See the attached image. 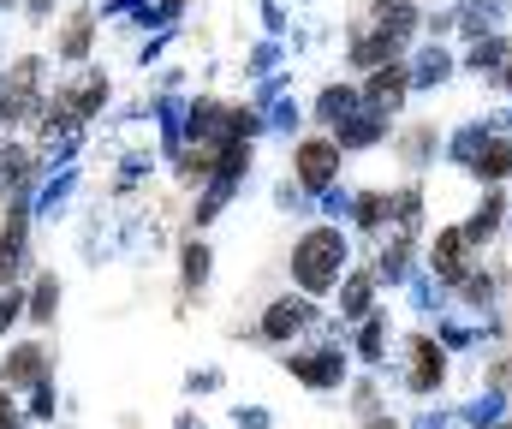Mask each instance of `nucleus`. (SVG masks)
<instances>
[{"instance_id": "f257e3e1", "label": "nucleus", "mask_w": 512, "mask_h": 429, "mask_svg": "<svg viewBox=\"0 0 512 429\" xmlns=\"http://www.w3.org/2000/svg\"><path fill=\"white\" fill-rule=\"evenodd\" d=\"M48 54H36V48H24V54H12L6 60V78H0V126L6 132H30L36 126V114L48 108Z\"/></svg>"}, {"instance_id": "f03ea898", "label": "nucleus", "mask_w": 512, "mask_h": 429, "mask_svg": "<svg viewBox=\"0 0 512 429\" xmlns=\"http://www.w3.org/2000/svg\"><path fill=\"white\" fill-rule=\"evenodd\" d=\"M340 269H346V233H340V227H310V233L292 245V281H298L304 298L334 292Z\"/></svg>"}, {"instance_id": "7ed1b4c3", "label": "nucleus", "mask_w": 512, "mask_h": 429, "mask_svg": "<svg viewBox=\"0 0 512 429\" xmlns=\"http://www.w3.org/2000/svg\"><path fill=\"white\" fill-rule=\"evenodd\" d=\"M42 382H54V346H48L42 334L12 340V346H6V358H0V388L24 394V388H42Z\"/></svg>"}, {"instance_id": "20e7f679", "label": "nucleus", "mask_w": 512, "mask_h": 429, "mask_svg": "<svg viewBox=\"0 0 512 429\" xmlns=\"http://www.w3.org/2000/svg\"><path fill=\"white\" fill-rule=\"evenodd\" d=\"M292 179L304 191H328L340 179V138H298L292 143Z\"/></svg>"}, {"instance_id": "39448f33", "label": "nucleus", "mask_w": 512, "mask_h": 429, "mask_svg": "<svg viewBox=\"0 0 512 429\" xmlns=\"http://www.w3.org/2000/svg\"><path fill=\"white\" fill-rule=\"evenodd\" d=\"M310 328H316V298H304V292H298V298H292V292L274 298V304L262 310V322H256V334L274 340V346H286L292 334H310Z\"/></svg>"}, {"instance_id": "423d86ee", "label": "nucleus", "mask_w": 512, "mask_h": 429, "mask_svg": "<svg viewBox=\"0 0 512 429\" xmlns=\"http://www.w3.org/2000/svg\"><path fill=\"white\" fill-rule=\"evenodd\" d=\"M90 48H96V6H84V0H78V6L54 24V54L78 66V60H90Z\"/></svg>"}, {"instance_id": "0eeeda50", "label": "nucleus", "mask_w": 512, "mask_h": 429, "mask_svg": "<svg viewBox=\"0 0 512 429\" xmlns=\"http://www.w3.org/2000/svg\"><path fill=\"white\" fill-rule=\"evenodd\" d=\"M108 90H114V84H108V72H84V78L60 84L54 96H60V108H66V114H72V120L84 126V120H96V114L108 108Z\"/></svg>"}, {"instance_id": "6e6552de", "label": "nucleus", "mask_w": 512, "mask_h": 429, "mask_svg": "<svg viewBox=\"0 0 512 429\" xmlns=\"http://www.w3.org/2000/svg\"><path fill=\"white\" fill-rule=\"evenodd\" d=\"M286 370H292L304 388H340L346 358H340L334 346H322V352H286Z\"/></svg>"}, {"instance_id": "1a4fd4ad", "label": "nucleus", "mask_w": 512, "mask_h": 429, "mask_svg": "<svg viewBox=\"0 0 512 429\" xmlns=\"http://www.w3.org/2000/svg\"><path fill=\"white\" fill-rule=\"evenodd\" d=\"M441 376H447L441 346H435L429 334H417V340H411V376H405V382H411L417 394H429V388H441Z\"/></svg>"}, {"instance_id": "9d476101", "label": "nucleus", "mask_w": 512, "mask_h": 429, "mask_svg": "<svg viewBox=\"0 0 512 429\" xmlns=\"http://www.w3.org/2000/svg\"><path fill=\"white\" fill-rule=\"evenodd\" d=\"M30 328H54V316H60V275H36L30 281Z\"/></svg>"}, {"instance_id": "9b49d317", "label": "nucleus", "mask_w": 512, "mask_h": 429, "mask_svg": "<svg viewBox=\"0 0 512 429\" xmlns=\"http://www.w3.org/2000/svg\"><path fill=\"white\" fill-rule=\"evenodd\" d=\"M405 84H411L405 66L387 60L382 72H370V90H364V96H370V108H399V102H405Z\"/></svg>"}, {"instance_id": "f8f14e48", "label": "nucleus", "mask_w": 512, "mask_h": 429, "mask_svg": "<svg viewBox=\"0 0 512 429\" xmlns=\"http://www.w3.org/2000/svg\"><path fill=\"white\" fill-rule=\"evenodd\" d=\"M411 24H417L411 0H376V30H382L387 42H405V36H411Z\"/></svg>"}, {"instance_id": "ddd939ff", "label": "nucleus", "mask_w": 512, "mask_h": 429, "mask_svg": "<svg viewBox=\"0 0 512 429\" xmlns=\"http://www.w3.org/2000/svg\"><path fill=\"white\" fill-rule=\"evenodd\" d=\"M179 269H185V292H203V281H209V245L191 239L185 257H179Z\"/></svg>"}, {"instance_id": "4468645a", "label": "nucleus", "mask_w": 512, "mask_h": 429, "mask_svg": "<svg viewBox=\"0 0 512 429\" xmlns=\"http://www.w3.org/2000/svg\"><path fill=\"white\" fill-rule=\"evenodd\" d=\"M370 298H376V275H364V269H358V275L346 281V298H340V316H364V310H370Z\"/></svg>"}, {"instance_id": "2eb2a0df", "label": "nucleus", "mask_w": 512, "mask_h": 429, "mask_svg": "<svg viewBox=\"0 0 512 429\" xmlns=\"http://www.w3.org/2000/svg\"><path fill=\"white\" fill-rule=\"evenodd\" d=\"M465 245H471L465 233H441V239H435V269H441V275H459V263H465Z\"/></svg>"}, {"instance_id": "dca6fc26", "label": "nucleus", "mask_w": 512, "mask_h": 429, "mask_svg": "<svg viewBox=\"0 0 512 429\" xmlns=\"http://www.w3.org/2000/svg\"><path fill=\"white\" fill-rule=\"evenodd\" d=\"M501 173H512V143H495L477 155V179H501Z\"/></svg>"}, {"instance_id": "f3484780", "label": "nucleus", "mask_w": 512, "mask_h": 429, "mask_svg": "<svg viewBox=\"0 0 512 429\" xmlns=\"http://www.w3.org/2000/svg\"><path fill=\"white\" fill-rule=\"evenodd\" d=\"M0 429H24V412H18V394L0 388Z\"/></svg>"}, {"instance_id": "a211bd4d", "label": "nucleus", "mask_w": 512, "mask_h": 429, "mask_svg": "<svg viewBox=\"0 0 512 429\" xmlns=\"http://www.w3.org/2000/svg\"><path fill=\"white\" fill-rule=\"evenodd\" d=\"M48 412H54V382H42L36 400H30V418H48Z\"/></svg>"}, {"instance_id": "6ab92c4d", "label": "nucleus", "mask_w": 512, "mask_h": 429, "mask_svg": "<svg viewBox=\"0 0 512 429\" xmlns=\"http://www.w3.org/2000/svg\"><path fill=\"white\" fill-rule=\"evenodd\" d=\"M24 18H36V24L54 18V0H24Z\"/></svg>"}, {"instance_id": "aec40b11", "label": "nucleus", "mask_w": 512, "mask_h": 429, "mask_svg": "<svg viewBox=\"0 0 512 429\" xmlns=\"http://www.w3.org/2000/svg\"><path fill=\"white\" fill-rule=\"evenodd\" d=\"M0 78H6V48H0Z\"/></svg>"}, {"instance_id": "412c9836", "label": "nucleus", "mask_w": 512, "mask_h": 429, "mask_svg": "<svg viewBox=\"0 0 512 429\" xmlns=\"http://www.w3.org/2000/svg\"><path fill=\"white\" fill-rule=\"evenodd\" d=\"M0 6H24V0H0Z\"/></svg>"}, {"instance_id": "4be33fe9", "label": "nucleus", "mask_w": 512, "mask_h": 429, "mask_svg": "<svg viewBox=\"0 0 512 429\" xmlns=\"http://www.w3.org/2000/svg\"><path fill=\"white\" fill-rule=\"evenodd\" d=\"M376 429H387V424H376Z\"/></svg>"}, {"instance_id": "5701e85b", "label": "nucleus", "mask_w": 512, "mask_h": 429, "mask_svg": "<svg viewBox=\"0 0 512 429\" xmlns=\"http://www.w3.org/2000/svg\"><path fill=\"white\" fill-rule=\"evenodd\" d=\"M507 84H512V78H507Z\"/></svg>"}]
</instances>
